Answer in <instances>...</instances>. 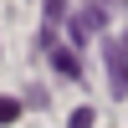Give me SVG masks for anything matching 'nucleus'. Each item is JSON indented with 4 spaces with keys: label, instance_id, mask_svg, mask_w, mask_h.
Returning a JSON list of instances; mask_svg holds the SVG:
<instances>
[{
    "label": "nucleus",
    "instance_id": "5",
    "mask_svg": "<svg viewBox=\"0 0 128 128\" xmlns=\"http://www.w3.org/2000/svg\"><path fill=\"white\" fill-rule=\"evenodd\" d=\"M20 118V98H0V123H16Z\"/></svg>",
    "mask_w": 128,
    "mask_h": 128
},
{
    "label": "nucleus",
    "instance_id": "1",
    "mask_svg": "<svg viewBox=\"0 0 128 128\" xmlns=\"http://www.w3.org/2000/svg\"><path fill=\"white\" fill-rule=\"evenodd\" d=\"M102 72H108V92L113 98H128V36L123 31L102 41Z\"/></svg>",
    "mask_w": 128,
    "mask_h": 128
},
{
    "label": "nucleus",
    "instance_id": "3",
    "mask_svg": "<svg viewBox=\"0 0 128 128\" xmlns=\"http://www.w3.org/2000/svg\"><path fill=\"white\" fill-rule=\"evenodd\" d=\"M41 10H46V20H41V36H36V46H41V51H51V46H56V31H62V20H67V0H41Z\"/></svg>",
    "mask_w": 128,
    "mask_h": 128
},
{
    "label": "nucleus",
    "instance_id": "7",
    "mask_svg": "<svg viewBox=\"0 0 128 128\" xmlns=\"http://www.w3.org/2000/svg\"><path fill=\"white\" fill-rule=\"evenodd\" d=\"M123 36H128V31H123Z\"/></svg>",
    "mask_w": 128,
    "mask_h": 128
},
{
    "label": "nucleus",
    "instance_id": "4",
    "mask_svg": "<svg viewBox=\"0 0 128 128\" xmlns=\"http://www.w3.org/2000/svg\"><path fill=\"white\" fill-rule=\"evenodd\" d=\"M46 56H51V67H56V77H62V82H82V62H77V51H67V46L56 41Z\"/></svg>",
    "mask_w": 128,
    "mask_h": 128
},
{
    "label": "nucleus",
    "instance_id": "2",
    "mask_svg": "<svg viewBox=\"0 0 128 128\" xmlns=\"http://www.w3.org/2000/svg\"><path fill=\"white\" fill-rule=\"evenodd\" d=\"M67 31H72V41H87V36H98V31H108L102 0H92V5H82V10H77V16H67Z\"/></svg>",
    "mask_w": 128,
    "mask_h": 128
},
{
    "label": "nucleus",
    "instance_id": "6",
    "mask_svg": "<svg viewBox=\"0 0 128 128\" xmlns=\"http://www.w3.org/2000/svg\"><path fill=\"white\" fill-rule=\"evenodd\" d=\"M92 123H98V118H92V108H77V113L67 118V128H92Z\"/></svg>",
    "mask_w": 128,
    "mask_h": 128
}]
</instances>
